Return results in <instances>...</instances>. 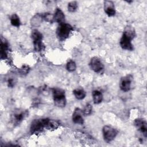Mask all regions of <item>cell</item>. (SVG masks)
Segmentation results:
<instances>
[{
	"instance_id": "7c38bea8",
	"label": "cell",
	"mask_w": 147,
	"mask_h": 147,
	"mask_svg": "<svg viewBox=\"0 0 147 147\" xmlns=\"http://www.w3.org/2000/svg\"><path fill=\"white\" fill-rule=\"evenodd\" d=\"M83 115L84 114L82 109L79 107L75 108L72 115L73 122L76 124L83 125L84 123Z\"/></svg>"
},
{
	"instance_id": "603a6c76",
	"label": "cell",
	"mask_w": 147,
	"mask_h": 147,
	"mask_svg": "<svg viewBox=\"0 0 147 147\" xmlns=\"http://www.w3.org/2000/svg\"><path fill=\"white\" fill-rule=\"evenodd\" d=\"M43 18H44V20L50 23H52L54 22L53 14H52L51 13H45L43 14Z\"/></svg>"
},
{
	"instance_id": "2e32d148",
	"label": "cell",
	"mask_w": 147,
	"mask_h": 147,
	"mask_svg": "<svg viewBox=\"0 0 147 147\" xmlns=\"http://www.w3.org/2000/svg\"><path fill=\"white\" fill-rule=\"evenodd\" d=\"M93 102L95 105L100 103L103 100V94L102 92L98 90H95L92 92Z\"/></svg>"
},
{
	"instance_id": "ba28073f",
	"label": "cell",
	"mask_w": 147,
	"mask_h": 147,
	"mask_svg": "<svg viewBox=\"0 0 147 147\" xmlns=\"http://www.w3.org/2000/svg\"><path fill=\"white\" fill-rule=\"evenodd\" d=\"M89 66L91 69L96 74H102L105 70V66L101 60L96 56L91 59L89 63Z\"/></svg>"
},
{
	"instance_id": "8fae6325",
	"label": "cell",
	"mask_w": 147,
	"mask_h": 147,
	"mask_svg": "<svg viewBox=\"0 0 147 147\" xmlns=\"http://www.w3.org/2000/svg\"><path fill=\"white\" fill-rule=\"evenodd\" d=\"M0 55L1 60H6L8 58V54L9 51V44L8 41L3 37L1 38V46H0Z\"/></svg>"
},
{
	"instance_id": "44dd1931",
	"label": "cell",
	"mask_w": 147,
	"mask_h": 147,
	"mask_svg": "<svg viewBox=\"0 0 147 147\" xmlns=\"http://www.w3.org/2000/svg\"><path fill=\"white\" fill-rule=\"evenodd\" d=\"M66 69L69 72H74L76 69V64L72 60H69L66 64Z\"/></svg>"
},
{
	"instance_id": "52a82bcc",
	"label": "cell",
	"mask_w": 147,
	"mask_h": 147,
	"mask_svg": "<svg viewBox=\"0 0 147 147\" xmlns=\"http://www.w3.org/2000/svg\"><path fill=\"white\" fill-rule=\"evenodd\" d=\"M118 130L110 125H105L102 128L103 139L107 143L113 141L118 134Z\"/></svg>"
},
{
	"instance_id": "8992f818",
	"label": "cell",
	"mask_w": 147,
	"mask_h": 147,
	"mask_svg": "<svg viewBox=\"0 0 147 147\" xmlns=\"http://www.w3.org/2000/svg\"><path fill=\"white\" fill-rule=\"evenodd\" d=\"M31 37L33 40L34 49L36 52H40L42 50V34L37 29H33L31 33Z\"/></svg>"
},
{
	"instance_id": "7a4b0ae2",
	"label": "cell",
	"mask_w": 147,
	"mask_h": 147,
	"mask_svg": "<svg viewBox=\"0 0 147 147\" xmlns=\"http://www.w3.org/2000/svg\"><path fill=\"white\" fill-rule=\"evenodd\" d=\"M52 91L55 105L60 108L64 107L67 103L65 91L60 88H53Z\"/></svg>"
},
{
	"instance_id": "9c48e42d",
	"label": "cell",
	"mask_w": 147,
	"mask_h": 147,
	"mask_svg": "<svg viewBox=\"0 0 147 147\" xmlns=\"http://www.w3.org/2000/svg\"><path fill=\"white\" fill-rule=\"evenodd\" d=\"M133 76L131 74H127L122 77L119 81V88L123 92H127L131 89V83L133 81Z\"/></svg>"
},
{
	"instance_id": "5b68a950",
	"label": "cell",
	"mask_w": 147,
	"mask_h": 147,
	"mask_svg": "<svg viewBox=\"0 0 147 147\" xmlns=\"http://www.w3.org/2000/svg\"><path fill=\"white\" fill-rule=\"evenodd\" d=\"M73 30V27L69 24L64 22L59 24L56 29V35L60 41L68 38Z\"/></svg>"
},
{
	"instance_id": "5bb4252c",
	"label": "cell",
	"mask_w": 147,
	"mask_h": 147,
	"mask_svg": "<svg viewBox=\"0 0 147 147\" xmlns=\"http://www.w3.org/2000/svg\"><path fill=\"white\" fill-rule=\"evenodd\" d=\"M54 22L59 23V24L65 22V15L60 8H56L53 14Z\"/></svg>"
},
{
	"instance_id": "277c9868",
	"label": "cell",
	"mask_w": 147,
	"mask_h": 147,
	"mask_svg": "<svg viewBox=\"0 0 147 147\" xmlns=\"http://www.w3.org/2000/svg\"><path fill=\"white\" fill-rule=\"evenodd\" d=\"M48 118H43L34 119L30 124V132L31 134H38L46 129Z\"/></svg>"
},
{
	"instance_id": "7402d4cb",
	"label": "cell",
	"mask_w": 147,
	"mask_h": 147,
	"mask_svg": "<svg viewBox=\"0 0 147 147\" xmlns=\"http://www.w3.org/2000/svg\"><path fill=\"white\" fill-rule=\"evenodd\" d=\"M83 112L84 115H90L91 114L92 111V107L90 103H87L84 106Z\"/></svg>"
},
{
	"instance_id": "4fadbf2b",
	"label": "cell",
	"mask_w": 147,
	"mask_h": 147,
	"mask_svg": "<svg viewBox=\"0 0 147 147\" xmlns=\"http://www.w3.org/2000/svg\"><path fill=\"white\" fill-rule=\"evenodd\" d=\"M104 11L109 17H113L115 15L116 11L115 6L111 1H105L103 3Z\"/></svg>"
},
{
	"instance_id": "d4e9b609",
	"label": "cell",
	"mask_w": 147,
	"mask_h": 147,
	"mask_svg": "<svg viewBox=\"0 0 147 147\" xmlns=\"http://www.w3.org/2000/svg\"><path fill=\"white\" fill-rule=\"evenodd\" d=\"M16 82L14 80V79H13V78H10L7 80V86L10 88H13L15 85Z\"/></svg>"
},
{
	"instance_id": "30bf717a",
	"label": "cell",
	"mask_w": 147,
	"mask_h": 147,
	"mask_svg": "<svg viewBox=\"0 0 147 147\" xmlns=\"http://www.w3.org/2000/svg\"><path fill=\"white\" fill-rule=\"evenodd\" d=\"M134 125L137 130L141 132L145 138L147 136V123L143 118H137L134 121Z\"/></svg>"
},
{
	"instance_id": "ac0fdd59",
	"label": "cell",
	"mask_w": 147,
	"mask_h": 147,
	"mask_svg": "<svg viewBox=\"0 0 147 147\" xmlns=\"http://www.w3.org/2000/svg\"><path fill=\"white\" fill-rule=\"evenodd\" d=\"M60 126V123L56 120L49 118L47 122L46 130H54L57 129Z\"/></svg>"
},
{
	"instance_id": "3957f363",
	"label": "cell",
	"mask_w": 147,
	"mask_h": 147,
	"mask_svg": "<svg viewBox=\"0 0 147 147\" xmlns=\"http://www.w3.org/2000/svg\"><path fill=\"white\" fill-rule=\"evenodd\" d=\"M28 116V111L24 109H16L13 110L10 115L11 123L16 126L19 125L25 118Z\"/></svg>"
},
{
	"instance_id": "ffe728a7",
	"label": "cell",
	"mask_w": 147,
	"mask_h": 147,
	"mask_svg": "<svg viewBox=\"0 0 147 147\" xmlns=\"http://www.w3.org/2000/svg\"><path fill=\"white\" fill-rule=\"evenodd\" d=\"M78 7V4L76 1H71L68 3L67 9L68 11L71 13L75 12Z\"/></svg>"
},
{
	"instance_id": "d6986e66",
	"label": "cell",
	"mask_w": 147,
	"mask_h": 147,
	"mask_svg": "<svg viewBox=\"0 0 147 147\" xmlns=\"http://www.w3.org/2000/svg\"><path fill=\"white\" fill-rule=\"evenodd\" d=\"M10 23L11 25H13V26L18 28L21 25V21H20V18L18 16L16 13L13 14L10 16Z\"/></svg>"
},
{
	"instance_id": "6da1fadb",
	"label": "cell",
	"mask_w": 147,
	"mask_h": 147,
	"mask_svg": "<svg viewBox=\"0 0 147 147\" xmlns=\"http://www.w3.org/2000/svg\"><path fill=\"white\" fill-rule=\"evenodd\" d=\"M136 36V30L131 25H127L125 27L123 34L119 41L121 47L127 51H133L134 48L131 41Z\"/></svg>"
},
{
	"instance_id": "9a60e30c",
	"label": "cell",
	"mask_w": 147,
	"mask_h": 147,
	"mask_svg": "<svg viewBox=\"0 0 147 147\" xmlns=\"http://www.w3.org/2000/svg\"><path fill=\"white\" fill-rule=\"evenodd\" d=\"M43 20V14L37 13L30 20V24L33 27H37L41 24Z\"/></svg>"
},
{
	"instance_id": "cb8c5ba5",
	"label": "cell",
	"mask_w": 147,
	"mask_h": 147,
	"mask_svg": "<svg viewBox=\"0 0 147 147\" xmlns=\"http://www.w3.org/2000/svg\"><path fill=\"white\" fill-rule=\"evenodd\" d=\"M30 70V67L28 65H23L20 69H19V72L22 75H26L28 74L29 71Z\"/></svg>"
},
{
	"instance_id": "e0dca14e",
	"label": "cell",
	"mask_w": 147,
	"mask_h": 147,
	"mask_svg": "<svg viewBox=\"0 0 147 147\" xmlns=\"http://www.w3.org/2000/svg\"><path fill=\"white\" fill-rule=\"evenodd\" d=\"M73 94L78 100L83 99L86 96V92L82 88H77L73 91Z\"/></svg>"
}]
</instances>
